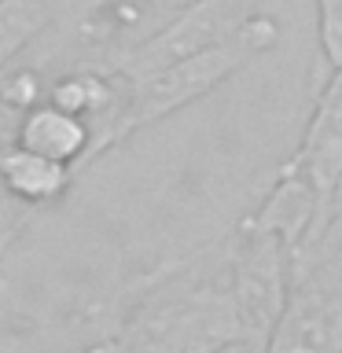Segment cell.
Segmentation results:
<instances>
[{
  "label": "cell",
  "instance_id": "cell-1",
  "mask_svg": "<svg viewBox=\"0 0 342 353\" xmlns=\"http://www.w3.org/2000/svg\"><path fill=\"white\" fill-rule=\"evenodd\" d=\"M280 37H283L280 22L258 11L250 22H243L236 33H228L225 41L210 44V48H199V52L165 63V66H159V70H151L143 77H132V81L121 77V92L114 99V107L96 121L88 165H92L99 154H107V151H114L118 143H125L132 132L148 129L154 121L184 110L188 103H195V99L210 96L236 70H243V66L254 63L258 55L272 52L276 44H280Z\"/></svg>",
  "mask_w": 342,
  "mask_h": 353
},
{
  "label": "cell",
  "instance_id": "cell-2",
  "mask_svg": "<svg viewBox=\"0 0 342 353\" xmlns=\"http://www.w3.org/2000/svg\"><path fill=\"white\" fill-rule=\"evenodd\" d=\"M287 170L302 173L320 195L328 217H335L342 199V70H331V77L320 85L313 118L298 151L287 159Z\"/></svg>",
  "mask_w": 342,
  "mask_h": 353
},
{
  "label": "cell",
  "instance_id": "cell-3",
  "mask_svg": "<svg viewBox=\"0 0 342 353\" xmlns=\"http://www.w3.org/2000/svg\"><path fill=\"white\" fill-rule=\"evenodd\" d=\"M77 170L59 159H48L41 151H30L15 143L0 154V188L11 203L22 210H44L70 192Z\"/></svg>",
  "mask_w": 342,
  "mask_h": 353
},
{
  "label": "cell",
  "instance_id": "cell-4",
  "mask_svg": "<svg viewBox=\"0 0 342 353\" xmlns=\"http://www.w3.org/2000/svg\"><path fill=\"white\" fill-rule=\"evenodd\" d=\"M92 121L74 114V110L55 107L52 99H41L22 114L19 125V143L30 151H41L48 159H59L74 170H85L88 154H92Z\"/></svg>",
  "mask_w": 342,
  "mask_h": 353
},
{
  "label": "cell",
  "instance_id": "cell-5",
  "mask_svg": "<svg viewBox=\"0 0 342 353\" xmlns=\"http://www.w3.org/2000/svg\"><path fill=\"white\" fill-rule=\"evenodd\" d=\"M316 37L328 70H342V0H316Z\"/></svg>",
  "mask_w": 342,
  "mask_h": 353
}]
</instances>
